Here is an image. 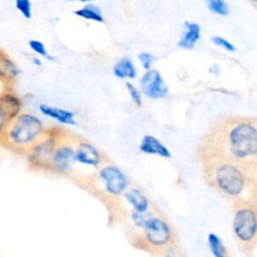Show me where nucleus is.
<instances>
[{"label": "nucleus", "mask_w": 257, "mask_h": 257, "mask_svg": "<svg viewBox=\"0 0 257 257\" xmlns=\"http://www.w3.org/2000/svg\"><path fill=\"white\" fill-rule=\"evenodd\" d=\"M39 110L41 111L42 114L49 116L51 118H54L57 121H59L60 123H63V124L64 123L65 124H75L76 123L74 120L73 112H71L69 110L50 106L45 103H42L39 105Z\"/></svg>", "instance_id": "14"}, {"label": "nucleus", "mask_w": 257, "mask_h": 257, "mask_svg": "<svg viewBox=\"0 0 257 257\" xmlns=\"http://www.w3.org/2000/svg\"><path fill=\"white\" fill-rule=\"evenodd\" d=\"M123 197L131 206L133 214L144 215L158 209L154 202L151 201L145 191L140 187H127L123 192Z\"/></svg>", "instance_id": "10"}, {"label": "nucleus", "mask_w": 257, "mask_h": 257, "mask_svg": "<svg viewBox=\"0 0 257 257\" xmlns=\"http://www.w3.org/2000/svg\"><path fill=\"white\" fill-rule=\"evenodd\" d=\"M45 131L37 116L20 112L9 122L2 142L13 151L26 153L42 138Z\"/></svg>", "instance_id": "5"}, {"label": "nucleus", "mask_w": 257, "mask_h": 257, "mask_svg": "<svg viewBox=\"0 0 257 257\" xmlns=\"http://www.w3.org/2000/svg\"><path fill=\"white\" fill-rule=\"evenodd\" d=\"M20 72V68L14 61L0 52V80L9 83L14 80Z\"/></svg>", "instance_id": "15"}, {"label": "nucleus", "mask_w": 257, "mask_h": 257, "mask_svg": "<svg viewBox=\"0 0 257 257\" xmlns=\"http://www.w3.org/2000/svg\"><path fill=\"white\" fill-rule=\"evenodd\" d=\"M77 138L78 137L65 133V131L61 130L51 159L50 172L60 175H69L73 173V166L75 164L74 153Z\"/></svg>", "instance_id": "8"}, {"label": "nucleus", "mask_w": 257, "mask_h": 257, "mask_svg": "<svg viewBox=\"0 0 257 257\" xmlns=\"http://www.w3.org/2000/svg\"><path fill=\"white\" fill-rule=\"evenodd\" d=\"M64 1H71V0H64Z\"/></svg>", "instance_id": "31"}, {"label": "nucleus", "mask_w": 257, "mask_h": 257, "mask_svg": "<svg viewBox=\"0 0 257 257\" xmlns=\"http://www.w3.org/2000/svg\"><path fill=\"white\" fill-rule=\"evenodd\" d=\"M197 156L217 157L257 170L256 117H220L200 140Z\"/></svg>", "instance_id": "1"}, {"label": "nucleus", "mask_w": 257, "mask_h": 257, "mask_svg": "<svg viewBox=\"0 0 257 257\" xmlns=\"http://www.w3.org/2000/svg\"><path fill=\"white\" fill-rule=\"evenodd\" d=\"M60 133L59 128L46 130L42 138L25 153L27 162L32 169L50 172L51 159Z\"/></svg>", "instance_id": "7"}, {"label": "nucleus", "mask_w": 257, "mask_h": 257, "mask_svg": "<svg viewBox=\"0 0 257 257\" xmlns=\"http://www.w3.org/2000/svg\"><path fill=\"white\" fill-rule=\"evenodd\" d=\"M112 70H113V74L118 78H124V77L134 78L137 74V70L135 68L134 63L127 57H124L118 60L114 64Z\"/></svg>", "instance_id": "17"}, {"label": "nucleus", "mask_w": 257, "mask_h": 257, "mask_svg": "<svg viewBox=\"0 0 257 257\" xmlns=\"http://www.w3.org/2000/svg\"><path fill=\"white\" fill-rule=\"evenodd\" d=\"M21 99L10 90H3L0 93V109L11 121L21 111Z\"/></svg>", "instance_id": "12"}, {"label": "nucleus", "mask_w": 257, "mask_h": 257, "mask_svg": "<svg viewBox=\"0 0 257 257\" xmlns=\"http://www.w3.org/2000/svg\"><path fill=\"white\" fill-rule=\"evenodd\" d=\"M33 62H34L36 65H41V61H40L38 58H33Z\"/></svg>", "instance_id": "28"}, {"label": "nucleus", "mask_w": 257, "mask_h": 257, "mask_svg": "<svg viewBox=\"0 0 257 257\" xmlns=\"http://www.w3.org/2000/svg\"><path fill=\"white\" fill-rule=\"evenodd\" d=\"M73 13L75 15L80 16V17L85 18V19H90V20L97 21V22H103L104 21L102 15H101L100 9L97 6L93 5V4H88V5L84 6L81 9L75 10Z\"/></svg>", "instance_id": "19"}, {"label": "nucleus", "mask_w": 257, "mask_h": 257, "mask_svg": "<svg viewBox=\"0 0 257 257\" xmlns=\"http://www.w3.org/2000/svg\"><path fill=\"white\" fill-rule=\"evenodd\" d=\"M233 235L245 253L257 245V199L241 198L232 202Z\"/></svg>", "instance_id": "4"}, {"label": "nucleus", "mask_w": 257, "mask_h": 257, "mask_svg": "<svg viewBox=\"0 0 257 257\" xmlns=\"http://www.w3.org/2000/svg\"><path fill=\"white\" fill-rule=\"evenodd\" d=\"M208 244L214 257H232L222 240L215 234L211 233L208 236Z\"/></svg>", "instance_id": "18"}, {"label": "nucleus", "mask_w": 257, "mask_h": 257, "mask_svg": "<svg viewBox=\"0 0 257 257\" xmlns=\"http://www.w3.org/2000/svg\"><path fill=\"white\" fill-rule=\"evenodd\" d=\"M211 41H212L215 45L221 46V47H223L224 49H226L227 51H230V52L235 51L234 45H233L231 42H229L228 40H226L225 38L221 37V36H213V37H211Z\"/></svg>", "instance_id": "23"}, {"label": "nucleus", "mask_w": 257, "mask_h": 257, "mask_svg": "<svg viewBox=\"0 0 257 257\" xmlns=\"http://www.w3.org/2000/svg\"><path fill=\"white\" fill-rule=\"evenodd\" d=\"M28 46L30 47V49L35 52L36 54L40 55V56H43V57H46L50 60H54V57L50 56L48 53H47V50L45 48V45L39 41V40H36V39H30L28 41Z\"/></svg>", "instance_id": "21"}, {"label": "nucleus", "mask_w": 257, "mask_h": 257, "mask_svg": "<svg viewBox=\"0 0 257 257\" xmlns=\"http://www.w3.org/2000/svg\"><path fill=\"white\" fill-rule=\"evenodd\" d=\"M166 257H187L182 251H178L177 249L174 251V252H172L171 254H169L168 256H166Z\"/></svg>", "instance_id": "27"}, {"label": "nucleus", "mask_w": 257, "mask_h": 257, "mask_svg": "<svg viewBox=\"0 0 257 257\" xmlns=\"http://www.w3.org/2000/svg\"><path fill=\"white\" fill-rule=\"evenodd\" d=\"M81 2H88V1H92V0H79Z\"/></svg>", "instance_id": "29"}, {"label": "nucleus", "mask_w": 257, "mask_h": 257, "mask_svg": "<svg viewBox=\"0 0 257 257\" xmlns=\"http://www.w3.org/2000/svg\"><path fill=\"white\" fill-rule=\"evenodd\" d=\"M98 184L101 186L95 190L97 196H102L104 201H112V203L116 201L128 187V181L124 174L117 167L106 163L96 170L83 185L89 189Z\"/></svg>", "instance_id": "6"}, {"label": "nucleus", "mask_w": 257, "mask_h": 257, "mask_svg": "<svg viewBox=\"0 0 257 257\" xmlns=\"http://www.w3.org/2000/svg\"><path fill=\"white\" fill-rule=\"evenodd\" d=\"M141 87L145 95L157 99L167 95L168 87L158 70H148L141 78Z\"/></svg>", "instance_id": "11"}, {"label": "nucleus", "mask_w": 257, "mask_h": 257, "mask_svg": "<svg viewBox=\"0 0 257 257\" xmlns=\"http://www.w3.org/2000/svg\"><path fill=\"white\" fill-rule=\"evenodd\" d=\"M140 151L145 154L158 155L163 158H171L172 155L170 151L155 137L147 135L142 139L140 145Z\"/></svg>", "instance_id": "13"}, {"label": "nucleus", "mask_w": 257, "mask_h": 257, "mask_svg": "<svg viewBox=\"0 0 257 257\" xmlns=\"http://www.w3.org/2000/svg\"><path fill=\"white\" fill-rule=\"evenodd\" d=\"M126 88L128 90V93L133 99V101L138 105V106H141L142 105V96H141V93L139 92V90L133 85V83L131 82H126Z\"/></svg>", "instance_id": "24"}, {"label": "nucleus", "mask_w": 257, "mask_h": 257, "mask_svg": "<svg viewBox=\"0 0 257 257\" xmlns=\"http://www.w3.org/2000/svg\"><path fill=\"white\" fill-rule=\"evenodd\" d=\"M10 120L6 116V114L0 109V141H3L5 132L7 130V126L9 124Z\"/></svg>", "instance_id": "26"}, {"label": "nucleus", "mask_w": 257, "mask_h": 257, "mask_svg": "<svg viewBox=\"0 0 257 257\" xmlns=\"http://www.w3.org/2000/svg\"><path fill=\"white\" fill-rule=\"evenodd\" d=\"M205 2L209 10H211L213 13L221 16L228 15L229 8L224 0H205Z\"/></svg>", "instance_id": "20"}, {"label": "nucleus", "mask_w": 257, "mask_h": 257, "mask_svg": "<svg viewBox=\"0 0 257 257\" xmlns=\"http://www.w3.org/2000/svg\"><path fill=\"white\" fill-rule=\"evenodd\" d=\"M197 160L205 183L224 199H257V170L217 157Z\"/></svg>", "instance_id": "2"}, {"label": "nucleus", "mask_w": 257, "mask_h": 257, "mask_svg": "<svg viewBox=\"0 0 257 257\" xmlns=\"http://www.w3.org/2000/svg\"><path fill=\"white\" fill-rule=\"evenodd\" d=\"M15 7L25 19L31 18L32 4H31L30 0H15Z\"/></svg>", "instance_id": "22"}, {"label": "nucleus", "mask_w": 257, "mask_h": 257, "mask_svg": "<svg viewBox=\"0 0 257 257\" xmlns=\"http://www.w3.org/2000/svg\"><path fill=\"white\" fill-rule=\"evenodd\" d=\"M132 245L157 257H166L178 245V236L172 223L164 213L149 219L131 238Z\"/></svg>", "instance_id": "3"}, {"label": "nucleus", "mask_w": 257, "mask_h": 257, "mask_svg": "<svg viewBox=\"0 0 257 257\" xmlns=\"http://www.w3.org/2000/svg\"><path fill=\"white\" fill-rule=\"evenodd\" d=\"M139 59L140 61L142 62L143 66L147 69V70H150L151 68V65L154 61V56L153 54L149 53V52H142L139 54Z\"/></svg>", "instance_id": "25"}, {"label": "nucleus", "mask_w": 257, "mask_h": 257, "mask_svg": "<svg viewBox=\"0 0 257 257\" xmlns=\"http://www.w3.org/2000/svg\"><path fill=\"white\" fill-rule=\"evenodd\" d=\"M186 32L182 36L179 41V46L186 49H191L194 47L195 43L200 39V26L197 23H190L186 22Z\"/></svg>", "instance_id": "16"}, {"label": "nucleus", "mask_w": 257, "mask_h": 257, "mask_svg": "<svg viewBox=\"0 0 257 257\" xmlns=\"http://www.w3.org/2000/svg\"><path fill=\"white\" fill-rule=\"evenodd\" d=\"M104 159L105 157H103V155H101L100 152L90 143L77 138L74 153L75 163L89 166L98 170L102 165L106 163Z\"/></svg>", "instance_id": "9"}, {"label": "nucleus", "mask_w": 257, "mask_h": 257, "mask_svg": "<svg viewBox=\"0 0 257 257\" xmlns=\"http://www.w3.org/2000/svg\"><path fill=\"white\" fill-rule=\"evenodd\" d=\"M250 1H252L253 3H255V2H256V0H250Z\"/></svg>", "instance_id": "30"}]
</instances>
